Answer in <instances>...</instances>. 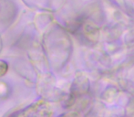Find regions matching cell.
<instances>
[{
    "instance_id": "7a4b0ae2",
    "label": "cell",
    "mask_w": 134,
    "mask_h": 117,
    "mask_svg": "<svg viewBox=\"0 0 134 117\" xmlns=\"http://www.w3.org/2000/svg\"><path fill=\"white\" fill-rule=\"evenodd\" d=\"M7 71V64L3 60H0V76H3Z\"/></svg>"
},
{
    "instance_id": "6da1fadb",
    "label": "cell",
    "mask_w": 134,
    "mask_h": 117,
    "mask_svg": "<svg viewBox=\"0 0 134 117\" xmlns=\"http://www.w3.org/2000/svg\"><path fill=\"white\" fill-rule=\"evenodd\" d=\"M50 105L43 100H38L26 108L13 114L10 117H51Z\"/></svg>"
}]
</instances>
